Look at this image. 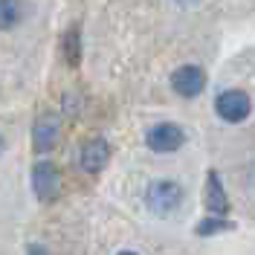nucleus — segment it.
Wrapping results in <instances>:
<instances>
[{"label":"nucleus","mask_w":255,"mask_h":255,"mask_svg":"<svg viewBox=\"0 0 255 255\" xmlns=\"http://www.w3.org/2000/svg\"><path fill=\"white\" fill-rule=\"evenodd\" d=\"M183 203V189L177 183H168V180H159V183H151L148 186V206L157 215H171L177 206Z\"/></svg>","instance_id":"f257e3e1"},{"label":"nucleus","mask_w":255,"mask_h":255,"mask_svg":"<svg viewBox=\"0 0 255 255\" xmlns=\"http://www.w3.org/2000/svg\"><path fill=\"white\" fill-rule=\"evenodd\" d=\"M215 111L221 116L223 122H244L250 111H253V102L244 90H226V93L218 96L215 102Z\"/></svg>","instance_id":"f03ea898"},{"label":"nucleus","mask_w":255,"mask_h":255,"mask_svg":"<svg viewBox=\"0 0 255 255\" xmlns=\"http://www.w3.org/2000/svg\"><path fill=\"white\" fill-rule=\"evenodd\" d=\"M145 142H148L151 151L168 154V151H177L180 145L186 142V133H183V128L171 125V122H162V125H154L145 133Z\"/></svg>","instance_id":"7ed1b4c3"},{"label":"nucleus","mask_w":255,"mask_h":255,"mask_svg":"<svg viewBox=\"0 0 255 255\" xmlns=\"http://www.w3.org/2000/svg\"><path fill=\"white\" fill-rule=\"evenodd\" d=\"M32 189L38 194V200H55L61 191V177L52 162H38L32 168Z\"/></svg>","instance_id":"20e7f679"},{"label":"nucleus","mask_w":255,"mask_h":255,"mask_svg":"<svg viewBox=\"0 0 255 255\" xmlns=\"http://www.w3.org/2000/svg\"><path fill=\"white\" fill-rule=\"evenodd\" d=\"M171 87H174V93L186 96V99H191V96H200L203 93V87H206V73L200 70V67H180L174 76H171Z\"/></svg>","instance_id":"39448f33"},{"label":"nucleus","mask_w":255,"mask_h":255,"mask_svg":"<svg viewBox=\"0 0 255 255\" xmlns=\"http://www.w3.org/2000/svg\"><path fill=\"white\" fill-rule=\"evenodd\" d=\"M55 139H58V116L55 113H44L38 122H35V130H32V145L38 154H47L55 148Z\"/></svg>","instance_id":"423d86ee"},{"label":"nucleus","mask_w":255,"mask_h":255,"mask_svg":"<svg viewBox=\"0 0 255 255\" xmlns=\"http://www.w3.org/2000/svg\"><path fill=\"white\" fill-rule=\"evenodd\" d=\"M108 157H111V145L105 142V139H90V142H84V148H81L79 165H81V171L96 174V171L105 168Z\"/></svg>","instance_id":"0eeeda50"},{"label":"nucleus","mask_w":255,"mask_h":255,"mask_svg":"<svg viewBox=\"0 0 255 255\" xmlns=\"http://www.w3.org/2000/svg\"><path fill=\"white\" fill-rule=\"evenodd\" d=\"M203 203H206V209L209 212H215V215H226V212H229V197H226V191H223L221 180H218L215 171H209V177H206Z\"/></svg>","instance_id":"6e6552de"},{"label":"nucleus","mask_w":255,"mask_h":255,"mask_svg":"<svg viewBox=\"0 0 255 255\" xmlns=\"http://www.w3.org/2000/svg\"><path fill=\"white\" fill-rule=\"evenodd\" d=\"M20 17H23L20 0H0V29H12Z\"/></svg>","instance_id":"1a4fd4ad"},{"label":"nucleus","mask_w":255,"mask_h":255,"mask_svg":"<svg viewBox=\"0 0 255 255\" xmlns=\"http://www.w3.org/2000/svg\"><path fill=\"white\" fill-rule=\"evenodd\" d=\"M61 49H64V55H67V61L70 64H79V29H76V26L64 35Z\"/></svg>","instance_id":"9d476101"},{"label":"nucleus","mask_w":255,"mask_h":255,"mask_svg":"<svg viewBox=\"0 0 255 255\" xmlns=\"http://www.w3.org/2000/svg\"><path fill=\"white\" fill-rule=\"evenodd\" d=\"M232 226H235V223L226 221V218H209V221L197 223L194 232H197V235H212V232H223V229H232Z\"/></svg>","instance_id":"9b49d317"},{"label":"nucleus","mask_w":255,"mask_h":255,"mask_svg":"<svg viewBox=\"0 0 255 255\" xmlns=\"http://www.w3.org/2000/svg\"><path fill=\"white\" fill-rule=\"evenodd\" d=\"M29 255H44V250H38V247H29Z\"/></svg>","instance_id":"f8f14e48"},{"label":"nucleus","mask_w":255,"mask_h":255,"mask_svg":"<svg viewBox=\"0 0 255 255\" xmlns=\"http://www.w3.org/2000/svg\"><path fill=\"white\" fill-rule=\"evenodd\" d=\"M0 154H3V136H0Z\"/></svg>","instance_id":"ddd939ff"},{"label":"nucleus","mask_w":255,"mask_h":255,"mask_svg":"<svg viewBox=\"0 0 255 255\" xmlns=\"http://www.w3.org/2000/svg\"><path fill=\"white\" fill-rule=\"evenodd\" d=\"M119 255H136V253H119Z\"/></svg>","instance_id":"4468645a"}]
</instances>
